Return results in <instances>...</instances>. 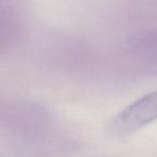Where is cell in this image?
<instances>
[{"label": "cell", "instance_id": "obj_1", "mask_svg": "<svg viewBox=\"0 0 157 157\" xmlns=\"http://www.w3.org/2000/svg\"><path fill=\"white\" fill-rule=\"evenodd\" d=\"M157 120V90L143 95L123 109L110 122V135L125 138Z\"/></svg>", "mask_w": 157, "mask_h": 157}]
</instances>
